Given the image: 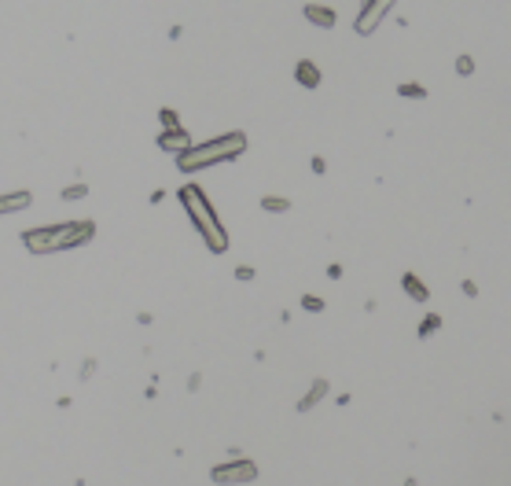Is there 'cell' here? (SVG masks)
Wrapping results in <instances>:
<instances>
[{
  "label": "cell",
  "mask_w": 511,
  "mask_h": 486,
  "mask_svg": "<svg viewBox=\"0 0 511 486\" xmlns=\"http://www.w3.org/2000/svg\"><path fill=\"white\" fill-rule=\"evenodd\" d=\"M96 236L92 221H59V225H41V228H26L22 233V247L30 254H56V251H70L81 247Z\"/></svg>",
  "instance_id": "1"
},
{
  "label": "cell",
  "mask_w": 511,
  "mask_h": 486,
  "mask_svg": "<svg viewBox=\"0 0 511 486\" xmlns=\"http://www.w3.org/2000/svg\"><path fill=\"white\" fill-rule=\"evenodd\" d=\"M177 199L184 203V214L191 217V225L199 228L202 243H206L213 254H225L228 251V233H225V225L217 221V210L210 207L206 191H202L199 185H184L181 191H177Z\"/></svg>",
  "instance_id": "2"
},
{
  "label": "cell",
  "mask_w": 511,
  "mask_h": 486,
  "mask_svg": "<svg viewBox=\"0 0 511 486\" xmlns=\"http://www.w3.org/2000/svg\"><path fill=\"white\" fill-rule=\"evenodd\" d=\"M243 151H247V133H225V136L206 140V144H191L188 151H181V155H177V170L199 173V170H206V166L239 159Z\"/></svg>",
  "instance_id": "3"
},
{
  "label": "cell",
  "mask_w": 511,
  "mask_h": 486,
  "mask_svg": "<svg viewBox=\"0 0 511 486\" xmlns=\"http://www.w3.org/2000/svg\"><path fill=\"white\" fill-rule=\"evenodd\" d=\"M390 8H394V0H364V8H361V15L353 19V30L368 37V33H375L379 30V22L390 15Z\"/></svg>",
  "instance_id": "4"
},
{
  "label": "cell",
  "mask_w": 511,
  "mask_h": 486,
  "mask_svg": "<svg viewBox=\"0 0 511 486\" xmlns=\"http://www.w3.org/2000/svg\"><path fill=\"white\" fill-rule=\"evenodd\" d=\"M210 479L221 483V486H228V483H250V479H258V464H254V460H228V464H217L210 471Z\"/></svg>",
  "instance_id": "5"
},
{
  "label": "cell",
  "mask_w": 511,
  "mask_h": 486,
  "mask_svg": "<svg viewBox=\"0 0 511 486\" xmlns=\"http://www.w3.org/2000/svg\"><path fill=\"white\" fill-rule=\"evenodd\" d=\"M159 148L170 151V155H181V151L191 148V136H188L184 130H165V133L159 136Z\"/></svg>",
  "instance_id": "6"
},
{
  "label": "cell",
  "mask_w": 511,
  "mask_h": 486,
  "mask_svg": "<svg viewBox=\"0 0 511 486\" xmlns=\"http://www.w3.org/2000/svg\"><path fill=\"white\" fill-rule=\"evenodd\" d=\"M302 15L309 19L313 26H321V30H331V26L339 22V15H335L331 8H324V4H305V8H302Z\"/></svg>",
  "instance_id": "7"
},
{
  "label": "cell",
  "mask_w": 511,
  "mask_h": 486,
  "mask_svg": "<svg viewBox=\"0 0 511 486\" xmlns=\"http://www.w3.org/2000/svg\"><path fill=\"white\" fill-rule=\"evenodd\" d=\"M30 203H33V191H26V188H19V191H4V196H0V214L26 210Z\"/></svg>",
  "instance_id": "8"
},
{
  "label": "cell",
  "mask_w": 511,
  "mask_h": 486,
  "mask_svg": "<svg viewBox=\"0 0 511 486\" xmlns=\"http://www.w3.org/2000/svg\"><path fill=\"white\" fill-rule=\"evenodd\" d=\"M295 78H298V85H305V88H321V70H316L313 59H298V63H295Z\"/></svg>",
  "instance_id": "9"
},
{
  "label": "cell",
  "mask_w": 511,
  "mask_h": 486,
  "mask_svg": "<svg viewBox=\"0 0 511 486\" xmlns=\"http://www.w3.org/2000/svg\"><path fill=\"white\" fill-rule=\"evenodd\" d=\"M401 288L408 291V299H416V302H427V299H430V288H427L416 273H405V276H401Z\"/></svg>",
  "instance_id": "10"
},
{
  "label": "cell",
  "mask_w": 511,
  "mask_h": 486,
  "mask_svg": "<svg viewBox=\"0 0 511 486\" xmlns=\"http://www.w3.org/2000/svg\"><path fill=\"white\" fill-rule=\"evenodd\" d=\"M324 394H327V379H316V383H313V391H309V394H305V398L298 402V413H309V409H313L316 402L324 398Z\"/></svg>",
  "instance_id": "11"
},
{
  "label": "cell",
  "mask_w": 511,
  "mask_h": 486,
  "mask_svg": "<svg viewBox=\"0 0 511 486\" xmlns=\"http://www.w3.org/2000/svg\"><path fill=\"white\" fill-rule=\"evenodd\" d=\"M261 207L269 214H284V210H291V199H284V196H261Z\"/></svg>",
  "instance_id": "12"
},
{
  "label": "cell",
  "mask_w": 511,
  "mask_h": 486,
  "mask_svg": "<svg viewBox=\"0 0 511 486\" xmlns=\"http://www.w3.org/2000/svg\"><path fill=\"white\" fill-rule=\"evenodd\" d=\"M398 93H401L405 100H423V96H427V88H423V85H416V81H405Z\"/></svg>",
  "instance_id": "13"
},
{
  "label": "cell",
  "mask_w": 511,
  "mask_h": 486,
  "mask_svg": "<svg viewBox=\"0 0 511 486\" xmlns=\"http://www.w3.org/2000/svg\"><path fill=\"white\" fill-rule=\"evenodd\" d=\"M159 118H162L165 130H181V114H177L173 107H162V111H159Z\"/></svg>",
  "instance_id": "14"
},
{
  "label": "cell",
  "mask_w": 511,
  "mask_h": 486,
  "mask_svg": "<svg viewBox=\"0 0 511 486\" xmlns=\"http://www.w3.org/2000/svg\"><path fill=\"white\" fill-rule=\"evenodd\" d=\"M438 328H441V317H438V313H430L427 321L419 324V336H434V331H438Z\"/></svg>",
  "instance_id": "15"
},
{
  "label": "cell",
  "mask_w": 511,
  "mask_h": 486,
  "mask_svg": "<svg viewBox=\"0 0 511 486\" xmlns=\"http://www.w3.org/2000/svg\"><path fill=\"white\" fill-rule=\"evenodd\" d=\"M88 196V185H70V188H63V199H85Z\"/></svg>",
  "instance_id": "16"
},
{
  "label": "cell",
  "mask_w": 511,
  "mask_h": 486,
  "mask_svg": "<svg viewBox=\"0 0 511 486\" xmlns=\"http://www.w3.org/2000/svg\"><path fill=\"white\" fill-rule=\"evenodd\" d=\"M302 306H305V310H309V313H321V310H324V299H316V295H305V299H302Z\"/></svg>",
  "instance_id": "17"
},
{
  "label": "cell",
  "mask_w": 511,
  "mask_h": 486,
  "mask_svg": "<svg viewBox=\"0 0 511 486\" xmlns=\"http://www.w3.org/2000/svg\"><path fill=\"white\" fill-rule=\"evenodd\" d=\"M456 70H460V74H471V70H475V63H471V56H460V59H456Z\"/></svg>",
  "instance_id": "18"
},
{
  "label": "cell",
  "mask_w": 511,
  "mask_h": 486,
  "mask_svg": "<svg viewBox=\"0 0 511 486\" xmlns=\"http://www.w3.org/2000/svg\"><path fill=\"white\" fill-rule=\"evenodd\" d=\"M236 276H239V280H254V269H250V265H239Z\"/></svg>",
  "instance_id": "19"
},
{
  "label": "cell",
  "mask_w": 511,
  "mask_h": 486,
  "mask_svg": "<svg viewBox=\"0 0 511 486\" xmlns=\"http://www.w3.org/2000/svg\"><path fill=\"white\" fill-rule=\"evenodd\" d=\"M405 486H419V483H416V479H408V483H405Z\"/></svg>",
  "instance_id": "20"
}]
</instances>
